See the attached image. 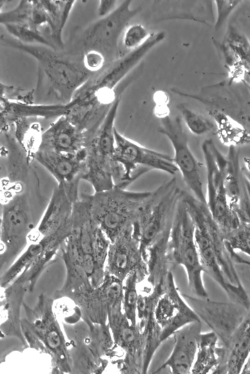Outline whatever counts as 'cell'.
I'll return each instance as SVG.
<instances>
[{
	"label": "cell",
	"mask_w": 250,
	"mask_h": 374,
	"mask_svg": "<svg viewBox=\"0 0 250 374\" xmlns=\"http://www.w3.org/2000/svg\"><path fill=\"white\" fill-rule=\"evenodd\" d=\"M4 44L29 54L37 61L39 82L34 92V103L65 104L90 78L83 64L54 50L28 45L4 38Z\"/></svg>",
	"instance_id": "1"
},
{
	"label": "cell",
	"mask_w": 250,
	"mask_h": 374,
	"mask_svg": "<svg viewBox=\"0 0 250 374\" xmlns=\"http://www.w3.org/2000/svg\"><path fill=\"white\" fill-rule=\"evenodd\" d=\"M37 223L26 184L2 186L0 237L2 265L16 260L21 254Z\"/></svg>",
	"instance_id": "2"
},
{
	"label": "cell",
	"mask_w": 250,
	"mask_h": 374,
	"mask_svg": "<svg viewBox=\"0 0 250 374\" xmlns=\"http://www.w3.org/2000/svg\"><path fill=\"white\" fill-rule=\"evenodd\" d=\"M151 193L128 191L114 185L107 190L84 194L95 221L112 242L135 222L140 207Z\"/></svg>",
	"instance_id": "3"
},
{
	"label": "cell",
	"mask_w": 250,
	"mask_h": 374,
	"mask_svg": "<svg viewBox=\"0 0 250 374\" xmlns=\"http://www.w3.org/2000/svg\"><path fill=\"white\" fill-rule=\"evenodd\" d=\"M194 224L185 206L178 203L167 245V261L171 270L177 265L186 270L188 287L192 295L208 298L205 287L201 264L194 240Z\"/></svg>",
	"instance_id": "4"
},
{
	"label": "cell",
	"mask_w": 250,
	"mask_h": 374,
	"mask_svg": "<svg viewBox=\"0 0 250 374\" xmlns=\"http://www.w3.org/2000/svg\"><path fill=\"white\" fill-rule=\"evenodd\" d=\"M181 191L173 177L152 191L140 207L133 225L139 232L145 261L148 248L172 226Z\"/></svg>",
	"instance_id": "5"
},
{
	"label": "cell",
	"mask_w": 250,
	"mask_h": 374,
	"mask_svg": "<svg viewBox=\"0 0 250 374\" xmlns=\"http://www.w3.org/2000/svg\"><path fill=\"white\" fill-rule=\"evenodd\" d=\"M121 98L120 95L116 98L86 147V169L82 180L89 182L95 192L107 190L114 186L112 175L114 123Z\"/></svg>",
	"instance_id": "6"
},
{
	"label": "cell",
	"mask_w": 250,
	"mask_h": 374,
	"mask_svg": "<svg viewBox=\"0 0 250 374\" xmlns=\"http://www.w3.org/2000/svg\"><path fill=\"white\" fill-rule=\"evenodd\" d=\"M114 136L112 160L122 176L124 188L151 170L172 175L179 171L170 156L141 145L121 134L116 127Z\"/></svg>",
	"instance_id": "7"
},
{
	"label": "cell",
	"mask_w": 250,
	"mask_h": 374,
	"mask_svg": "<svg viewBox=\"0 0 250 374\" xmlns=\"http://www.w3.org/2000/svg\"><path fill=\"white\" fill-rule=\"evenodd\" d=\"M201 149L205 162L207 177V204L225 236L241 222L230 208L224 183L223 164L225 156L210 138L205 140Z\"/></svg>",
	"instance_id": "8"
},
{
	"label": "cell",
	"mask_w": 250,
	"mask_h": 374,
	"mask_svg": "<svg viewBox=\"0 0 250 374\" xmlns=\"http://www.w3.org/2000/svg\"><path fill=\"white\" fill-rule=\"evenodd\" d=\"M131 0L123 1L110 14L91 24L83 33L80 40L83 54L90 50L102 53L110 62L117 59L119 41L129 21L140 12L138 6L131 8Z\"/></svg>",
	"instance_id": "9"
},
{
	"label": "cell",
	"mask_w": 250,
	"mask_h": 374,
	"mask_svg": "<svg viewBox=\"0 0 250 374\" xmlns=\"http://www.w3.org/2000/svg\"><path fill=\"white\" fill-rule=\"evenodd\" d=\"M158 131L171 142L174 150V162L188 187L195 197L207 204L202 174L203 165L189 147L188 136L181 118L177 116L172 118L169 116L162 119Z\"/></svg>",
	"instance_id": "10"
},
{
	"label": "cell",
	"mask_w": 250,
	"mask_h": 374,
	"mask_svg": "<svg viewBox=\"0 0 250 374\" xmlns=\"http://www.w3.org/2000/svg\"><path fill=\"white\" fill-rule=\"evenodd\" d=\"M181 295L200 319L216 334L222 345L227 347L249 310L233 301H215L209 298H201L184 293Z\"/></svg>",
	"instance_id": "11"
},
{
	"label": "cell",
	"mask_w": 250,
	"mask_h": 374,
	"mask_svg": "<svg viewBox=\"0 0 250 374\" xmlns=\"http://www.w3.org/2000/svg\"><path fill=\"white\" fill-rule=\"evenodd\" d=\"M135 271L138 282L146 280L148 269L140 249L139 232L133 224L128 225L110 242L105 265V272L122 281Z\"/></svg>",
	"instance_id": "12"
},
{
	"label": "cell",
	"mask_w": 250,
	"mask_h": 374,
	"mask_svg": "<svg viewBox=\"0 0 250 374\" xmlns=\"http://www.w3.org/2000/svg\"><path fill=\"white\" fill-rule=\"evenodd\" d=\"M180 199L192 219L195 228L203 231L209 237L226 279L233 285L243 286L234 268L224 234L213 217L207 204L183 190Z\"/></svg>",
	"instance_id": "13"
},
{
	"label": "cell",
	"mask_w": 250,
	"mask_h": 374,
	"mask_svg": "<svg viewBox=\"0 0 250 374\" xmlns=\"http://www.w3.org/2000/svg\"><path fill=\"white\" fill-rule=\"evenodd\" d=\"M154 317L160 329L161 343L186 325L201 321L179 292L171 270L167 275L165 291L156 304Z\"/></svg>",
	"instance_id": "14"
},
{
	"label": "cell",
	"mask_w": 250,
	"mask_h": 374,
	"mask_svg": "<svg viewBox=\"0 0 250 374\" xmlns=\"http://www.w3.org/2000/svg\"><path fill=\"white\" fill-rule=\"evenodd\" d=\"M109 314L115 343L125 354L121 373L142 374L145 343L137 323H130L122 304L113 307Z\"/></svg>",
	"instance_id": "15"
},
{
	"label": "cell",
	"mask_w": 250,
	"mask_h": 374,
	"mask_svg": "<svg viewBox=\"0 0 250 374\" xmlns=\"http://www.w3.org/2000/svg\"><path fill=\"white\" fill-rule=\"evenodd\" d=\"M86 156V148L74 154L39 149L33 159L46 169L75 201L79 197V183L85 172Z\"/></svg>",
	"instance_id": "16"
},
{
	"label": "cell",
	"mask_w": 250,
	"mask_h": 374,
	"mask_svg": "<svg viewBox=\"0 0 250 374\" xmlns=\"http://www.w3.org/2000/svg\"><path fill=\"white\" fill-rule=\"evenodd\" d=\"M74 202L64 188L57 185L37 225L29 235V239L37 240L70 228Z\"/></svg>",
	"instance_id": "17"
},
{
	"label": "cell",
	"mask_w": 250,
	"mask_h": 374,
	"mask_svg": "<svg viewBox=\"0 0 250 374\" xmlns=\"http://www.w3.org/2000/svg\"><path fill=\"white\" fill-rule=\"evenodd\" d=\"M90 139L87 133L62 116L42 133L37 149L74 154L85 149Z\"/></svg>",
	"instance_id": "18"
},
{
	"label": "cell",
	"mask_w": 250,
	"mask_h": 374,
	"mask_svg": "<svg viewBox=\"0 0 250 374\" xmlns=\"http://www.w3.org/2000/svg\"><path fill=\"white\" fill-rule=\"evenodd\" d=\"M201 327V321H197L188 324L175 332L172 335L175 343L170 355L153 373L169 368L172 374H191Z\"/></svg>",
	"instance_id": "19"
},
{
	"label": "cell",
	"mask_w": 250,
	"mask_h": 374,
	"mask_svg": "<svg viewBox=\"0 0 250 374\" xmlns=\"http://www.w3.org/2000/svg\"><path fill=\"white\" fill-rule=\"evenodd\" d=\"M225 348V358L217 374H241L250 354V308Z\"/></svg>",
	"instance_id": "20"
},
{
	"label": "cell",
	"mask_w": 250,
	"mask_h": 374,
	"mask_svg": "<svg viewBox=\"0 0 250 374\" xmlns=\"http://www.w3.org/2000/svg\"><path fill=\"white\" fill-rule=\"evenodd\" d=\"M219 338L211 331L200 334L191 374H216L224 360L226 348L218 344Z\"/></svg>",
	"instance_id": "21"
},
{
	"label": "cell",
	"mask_w": 250,
	"mask_h": 374,
	"mask_svg": "<svg viewBox=\"0 0 250 374\" xmlns=\"http://www.w3.org/2000/svg\"><path fill=\"white\" fill-rule=\"evenodd\" d=\"M236 147H229L223 164L224 183L228 204L237 215L242 192V175Z\"/></svg>",
	"instance_id": "22"
},
{
	"label": "cell",
	"mask_w": 250,
	"mask_h": 374,
	"mask_svg": "<svg viewBox=\"0 0 250 374\" xmlns=\"http://www.w3.org/2000/svg\"><path fill=\"white\" fill-rule=\"evenodd\" d=\"M217 128L220 141L228 147L245 145L250 143V132L241 123L219 110L208 112Z\"/></svg>",
	"instance_id": "23"
},
{
	"label": "cell",
	"mask_w": 250,
	"mask_h": 374,
	"mask_svg": "<svg viewBox=\"0 0 250 374\" xmlns=\"http://www.w3.org/2000/svg\"><path fill=\"white\" fill-rule=\"evenodd\" d=\"M228 44L233 62L229 66L231 77L250 87V43L246 38L233 35Z\"/></svg>",
	"instance_id": "24"
},
{
	"label": "cell",
	"mask_w": 250,
	"mask_h": 374,
	"mask_svg": "<svg viewBox=\"0 0 250 374\" xmlns=\"http://www.w3.org/2000/svg\"><path fill=\"white\" fill-rule=\"evenodd\" d=\"M76 1L41 0L50 19L49 28L52 41L62 48L64 43L62 32Z\"/></svg>",
	"instance_id": "25"
},
{
	"label": "cell",
	"mask_w": 250,
	"mask_h": 374,
	"mask_svg": "<svg viewBox=\"0 0 250 374\" xmlns=\"http://www.w3.org/2000/svg\"><path fill=\"white\" fill-rule=\"evenodd\" d=\"M3 26L9 34L18 41L28 45H40L54 50L57 47L41 30L24 24H6Z\"/></svg>",
	"instance_id": "26"
},
{
	"label": "cell",
	"mask_w": 250,
	"mask_h": 374,
	"mask_svg": "<svg viewBox=\"0 0 250 374\" xmlns=\"http://www.w3.org/2000/svg\"><path fill=\"white\" fill-rule=\"evenodd\" d=\"M138 276L136 272L130 273L124 281L123 309L133 325L137 324V306L138 298Z\"/></svg>",
	"instance_id": "27"
},
{
	"label": "cell",
	"mask_w": 250,
	"mask_h": 374,
	"mask_svg": "<svg viewBox=\"0 0 250 374\" xmlns=\"http://www.w3.org/2000/svg\"><path fill=\"white\" fill-rule=\"evenodd\" d=\"M225 239L229 249L250 258V222H241Z\"/></svg>",
	"instance_id": "28"
},
{
	"label": "cell",
	"mask_w": 250,
	"mask_h": 374,
	"mask_svg": "<svg viewBox=\"0 0 250 374\" xmlns=\"http://www.w3.org/2000/svg\"><path fill=\"white\" fill-rule=\"evenodd\" d=\"M177 109L182 117V120L191 133L197 136H202L211 131L213 123L208 118L200 115L185 105H177Z\"/></svg>",
	"instance_id": "29"
},
{
	"label": "cell",
	"mask_w": 250,
	"mask_h": 374,
	"mask_svg": "<svg viewBox=\"0 0 250 374\" xmlns=\"http://www.w3.org/2000/svg\"><path fill=\"white\" fill-rule=\"evenodd\" d=\"M33 0H21L12 9L0 12V22L6 24H24L31 26Z\"/></svg>",
	"instance_id": "30"
},
{
	"label": "cell",
	"mask_w": 250,
	"mask_h": 374,
	"mask_svg": "<svg viewBox=\"0 0 250 374\" xmlns=\"http://www.w3.org/2000/svg\"><path fill=\"white\" fill-rule=\"evenodd\" d=\"M151 34L142 24L136 23L127 26L123 34V46L131 51L135 49L146 42Z\"/></svg>",
	"instance_id": "31"
},
{
	"label": "cell",
	"mask_w": 250,
	"mask_h": 374,
	"mask_svg": "<svg viewBox=\"0 0 250 374\" xmlns=\"http://www.w3.org/2000/svg\"><path fill=\"white\" fill-rule=\"evenodd\" d=\"M234 268L240 282L249 294L250 293V260L240 253L230 250Z\"/></svg>",
	"instance_id": "32"
},
{
	"label": "cell",
	"mask_w": 250,
	"mask_h": 374,
	"mask_svg": "<svg viewBox=\"0 0 250 374\" xmlns=\"http://www.w3.org/2000/svg\"><path fill=\"white\" fill-rule=\"evenodd\" d=\"M82 60L84 68L91 74L101 71L106 62L104 56L94 50L84 52L82 55Z\"/></svg>",
	"instance_id": "33"
},
{
	"label": "cell",
	"mask_w": 250,
	"mask_h": 374,
	"mask_svg": "<svg viewBox=\"0 0 250 374\" xmlns=\"http://www.w3.org/2000/svg\"><path fill=\"white\" fill-rule=\"evenodd\" d=\"M216 20L215 27L220 28L234 8L238 5L239 0H215Z\"/></svg>",
	"instance_id": "34"
},
{
	"label": "cell",
	"mask_w": 250,
	"mask_h": 374,
	"mask_svg": "<svg viewBox=\"0 0 250 374\" xmlns=\"http://www.w3.org/2000/svg\"><path fill=\"white\" fill-rule=\"evenodd\" d=\"M117 0H100L97 8V13L100 18L111 13L118 6Z\"/></svg>",
	"instance_id": "35"
},
{
	"label": "cell",
	"mask_w": 250,
	"mask_h": 374,
	"mask_svg": "<svg viewBox=\"0 0 250 374\" xmlns=\"http://www.w3.org/2000/svg\"><path fill=\"white\" fill-rule=\"evenodd\" d=\"M153 100L155 105H168L169 97L166 92L159 90L154 94Z\"/></svg>",
	"instance_id": "36"
},
{
	"label": "cell",
	"mask_w": 250,
	"mask_h": 374,
	"mask_svg": "<svg viewBox=\"0 0 250 374\" xmlns=\"http://www.w3.org/2000/svg\"><path fill=\"white\" fill-rule=\"evenodd\" d=\"M169 113L168 105H155L154 107V114L161 119L169 117Z\"/></svg>",
	"instance_id": "37"
},
{
	"label": "cell",
	"mask_w": 250,
	"mask_h": 374,
	"mask_svg": "<svg viewBox=\"0 0 250 374\" xmlns=\"http://www.w3.org/2000/svg\"><path fill=\"white\" fill-rule=\"evenodd\" d=\"M47 343L51 348H56L59 346L61 344V339L56 332L53 331L48 334Z\"/></svg>",
	"instance_id": "38"
},
{
	"label": "cell",
	"mask_w": 250,
	"mask_h": 374,
	"mask_svg": "<svg viewBox=\"0 0 250 374\" xmlns=\"http://www.w3.org/2000/svg\"><path fill=\"white\" fill-rule=\"evenodd\" d=\"M243 162V165L241 171V174L250 183V158L244 157Z\"/></svg>",
	"instance_id": "39"
},
{
	"label": "cell",
	"mask_w": 250,
	"mask_h": 374,
	"mask_svg": "<svg viewBox=\"0 0 250 374\" xmlns=\"http://www.w3.org/2000/svg\"><path fill=\"white\" fill-rule=\"evenodd\" d=\"M241 374H250V354L243 365Z\"/></svg>",
	"instance_id": "40"
}]
</instances>
